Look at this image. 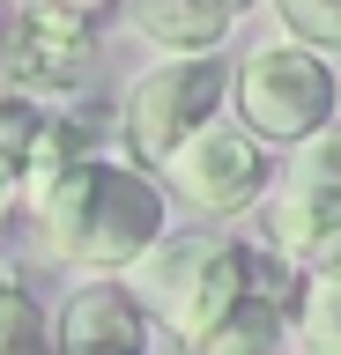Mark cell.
<instances>
[{"mask_svg": "<svg viewBox=\"0 0 341 355\" xmlns=\"http://www.w3.org/2000/svg\"><path fill=\"white\" fill-rule=\"evenodd\" d=\"M252 0H126V30L149 52H223Z\"/></svg>", "mask_w": 341, "mask_h": 355, "instance_id": "9c48e42d", "label": "cell"}, {"mask_svg": "<svg viewBox=\"0 0 341 355\" xmlns=\"http://www.w3.org/2000/svg\"><path fill=\"white\" fill-rule=\"evenodd\" d=\"M230 104V60L223 52H156V67H141L126 96L112 111L119 155H134L141 171H156L171 148H185L208 119H223Z\"/></svg>", "mask_w": 341, "mask_h": 355, "instance_id": "277c9868", "label": "cell"}, {"mask_svg": "<svg viewBox=\"0 0 341 355\" xmlns=\"http://www.w3.org/2000/svg\"><path fill=\"white\" fill-rule=\"evenodd\" d=\"M74 8H97V15H104V0H74Z\"/></svg>", "mask_w": 341, "mask_h": 355, "instance_id": "9a60e30c", "label": "cell"}, {"mask_svg": "<svg viewBox=\"0 0 341 355\" xmlns=\"http://www.w3.org/2000/svg\"><path fill=\"white\" fill-rule=\"evenodd\" d=\"M260 259H267L260 244L223 237V230H215V237H178V230H171L126 282H134V296L149 304V318L185 348V340H201V333L252 288Z\"/></svg>", "mask_w": 341, "mask_h": 355, "instance_id": "3957f363", "label": "cell"}, {"mask_svg": "<svg viewBox=\"0 0 341 355\" xmlns=\"http://www.w3.org/2000/svg\"><path fill=\"white\" fill-rule=\"evenodd\" d=\"M23 215V178H15V163L0 155V237H8V222Z\"/></svg>", "mask_w": 341, "mask_h": 355, "instance_id": "4fadbf2b", "label": "cell"}, {"mask_svg": "<svg viewBox=\"0 0 341 355\" xmlns=\"http://www.w3.org/2000/svg\"><path fill=\"white\" fill-rule=\"evenodd\" d=\"M97 8L74 0H15L0 22V89L23 96H74L97 67Z\"/></svg>", "mask_w": 341, "mask_h": 355, "instance_id": "8992f818", "label": "cell"}, {"mask_svg": "<svg viewBox=\"0 0 341 355\" xmlns=\"http://www.w3.org/2000/svg\"><path fill=\"white\" fill-rule=\"evenodd\" d=\"M260 252H267V244H260ZM185 355H297L290 348V266L267 252L260 274H252V288L201 340H185Z\"/></svg>", "mask_w": 341, "mask_h": 355, "instance_id": "ba28073f", "label": "cell"}, {"mask_svg": "<svg viewBox=\"0 0 341 355\" xmlns=\"http://www.w3.org/2000/svg\"><path fill=\"white\" fill-rule=\"evenodd\" d=\"M0 355H52V311L15 274H0Z\"/></svg>", "mask_w": 341, "mask_h": 355, "instance_id": "8fae6325", "label": "cell"}, {"mask_svg": "<svg viewBox=\"0 0 341 355\" xmlns=\"http://www.w3.org/2000/svg\"><path fill=\"white\" fill-rule=\"evenodd\" d=\"M290 348L341 355V266H290Z\"/></svg>", "mask_w": 341, "mask_h": 355, "instance_id": "30bf717a", "label": "cell"}, {"mask_svg": "<svg viewBox=\"0 0 341 355\" xmlns=\"http://www.w3.org/2000/svg\"><path fill=\"white\" fill-rule=\"evenodd\" d=\"M274 15V30L297 44H312L326 60H341V0H260Z\"/></svg>", "mask_w": 341, "mask_h": 355, "instance_id": "7c38bea8", "label": "cell"}, {"mask_svg": "<svg viewBox=\"0 0 341 355\" xmlns=\"http://www.w3.org/2000/svg\"><path fill=\"white\" fill-rule=\"evenodd\" d=\"M38 215V237L67 274H134L171 237V193L156 171H141L119 148H90L23 200Z\"/></svg>", "mask_w": 341, "mask_h": 355, "instance_id": "6da1fadb", "label": "cell"}, {"mask_svg": "<svg viewBox=\"0 0 341 355\" xmlns=\"http://www.w3.org/2000/svg\"><path fill=\"white\" fill-rule=\"evenodd\" d=\"M223 111L282 155L304 133L341 119V67L326 52H312V44H297V37L274 30V37L252 44L245 60H230V104Z\"/></svg>", "mask_w": 341, "mask_h": 355, "instance_id": "7a4b0ae2", "label": "cell"}, {"mask_svg": "<svg viewBox=\"0 0 341 355\" xmlns=\"http://www.w3.org/2000/svg\"><path fill=\"white\" fill-rule=\"evenodd\" d=\"M297 266H341V222H334V230H319V237L304 244V259H297Z\"/></svg>", "mask_w": 341, "mask_h": 355, "instance_id": "5bb4252c", "label": "cell"}, {"mask_svg": "<svg viewBox=\"0 0 341 355\" xmlns=\"http://www.w3.org/2000/svg\"><path fill=\"white\" fill-rule=\"evenodd\" d=\"M156 178H163V193H171V207H185V215H201V222H238V215H252V207L267 200L274 148L223 111V119H208L185 148L163 155Z\"/></svg>", "mask_w": 341, "mask_h": 355, "instance_id": "5b68a950", "label": "cell"}, {"mask_svg": "<svg viewBox=\"0 0 341 355\" xmlns=\"http://www.w3.org/2000/svg\"><path fill=\"white\" fill-rule=\"evenodd\" d=\"M52 355H156V318L126 274H82L52 311Z\"/></svg>", "mask_w": 341, "mask_h": 355, "instance_id": "52a82bcc", "label": "cell"}]
</instances>
